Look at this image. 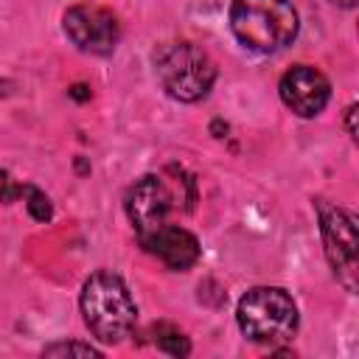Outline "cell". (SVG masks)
<instances>
[{
  "label": "cell",
  "instance_id": "15",
  "mask_svg": "<svg viewBox=\"0 0 359 359\" xmlns=\"http://www.w3.org/2000/svg\"><path fill=\"white\" fill-rule=\"evenodd\" d=\"M70 95L79 98V101H84V98H90V90L84 84H76V87H70Z\"/></svg>",
  "mask_w": 359,
  "mask_h": 359
},
{
  "label": "cell",
  "instance_id": "16",
  "mask_svg": "<svg viewBox=\"0 0 359 359\" xmlns=\"http://www.w3.org/2000/svg\"><path fill=\"white\" fill-rule=\"evenodd\" d=\"M331 3H339V6H345V8H351L356 0H331Z\"/></svg>",
  "mask_w": 359,
  "mask_h": 359
},
{
  "label": "cell",
  "instance_id": "7",
  "mask_svg": "<svg viewBox=\"0 0 359 359\" xmlns=\"http://www.w3.org/2000/svg\"><path fill=\"white\" fill-rule=\"evenodd\" d=\"M123 208H126V216H129L135 233L143 236V233L165 224L168 213L177 208V202H174V191L165 185V180L160 174H146L126 191Z\"/></svg>",
  "mask_w": 359,
  "mask_h": 359
},
{
  "label": "cell",
  "instance_id": "1",
  "mask_svg": "<svg viewBox=\"0 0 359 359\" xmlns=\"http://www.w3.org/2000/svg\"><path fill=\"white\" fill-rule=\"evenodd\" d=\"M79 306L84 325L93 331V337L109 345L129 337L137 323V306L126 283L107 269H98L84 280Z\"/></svg>",
  "mask_w": 359,
  "mask_h": 359
},
{
  "label": "cell",
  "instance_id": "6",
  "mask_svg": "<svg viewBox=\"0 0 359 359\" xmlns=\"http://www.w3.org/2000/svg\"><path fill=\"white\" fill-rule=\"evenodd\" d=\"M62 25H65L67 39L79 50L95 53V56L112 53L118 45V36H121L118 17L101 6H73L65 11Z\"/></svg>",
  "mask_w": 359,
  "mask_h": 359
},
{
  "label": "cell",
  "instance_id": "10",
  "mask_svg": "<svg viewBox=\"0 0 359 359\" xmlns=\"http://www.w3.org/2000/svg\"><path fill=\"white\" fill-rule=\"evenodd\" d=\"M154 342H157V348H160L163 353H168V356H188V353H191L188 337H185L180 328L168 325V323L154 325Z\"/></svg>",
  "mask_w": 359,
  "mask_h": 359
},
{
  "label": "cell",
  "instance_id": "9",
  "mask_svg": "<svg viewBox=\"0 0 359 359\" xmlns=\"http://www.w3.org/2000/svg\"><path fill=\"white\" fill-rule=\"evenodd\" d=\"M137 241H140V247L149 255L160 258L168 269H177V272L191 269L199 261V252H202L196 236L188 233L180 224H171V222H165V224H160V227L137 236Z\"/></svg>",
  "mask_w": 359,
  "mask_h": 359
},
{
  "label": "cell",
  "instance_id": "4",
  "mask_svg": "<svg viewBox=\"0 0 359 359\" xmlns=\"http://www.w3.org/2000/svg\"><path fill=\"white\" fill-rule=\"evenodd\" d=\"M236 320L241 334L258 345H280L289 342L297 331V306L289 292L278 286H255L250 289L236 309Z\"/></svg>",
  "mask_w": 359,
  "mask_h": 359
},
{
  "label": "cell",
  "instance_id": "2",
  "mask_svg": "<svg viewBox=\"0 0 359 359\" xmlns=\"http://www.w3.org/2000/svg\"><path fill=\"white\" fill-rule=\"evenodd\" d=\"M300 17L289 0H233L230 31L255 53H275L292 45L297 36Z\"/></svg>",
  "mask_w": 359,
  "mask_h": 359
},
{
  "label": "cell",
  "instance_id": "12",
  "mask_svg": "<svg viewBox=\"0 0 359 359\" xmlns=\"http://www.w3.org/2000/svg\"><path fill=\"white\" fill-rule=\"evenodd\" d=\"M42 353L45 356H101V351L93 348L90 342H53V345H45Z\"/></svg>",
  "mask_w": 359,
  "mask_h": 359
},
{
  "label": "cell",
  "instance_id": "13",
  "mask_svg": "<svg viewBox=\"0 0 359 359\" xmlns=\"http://www.w3.org/2000/svg\"><path fill=\"white\" fill-rule=\"evenodd\" d=\"M22 191H25V185L11 180V174L0 168V202H6V205L17 202V199H22Z\"/></svg>",
  "mask_w": 359,
  "mask_h": 359
},
{
  "label": "cell",
  "instance_id": "11",
  "mask_svg": "<svg viewBox=\"0 0 359 359\" xmlns=\"http://www.w3.org/2000/svg\"><path fill=\"white\" fill-rule=\"evenodd\" d=\"M22 199H25V208L31 213V219L36 222H48L53 216V208H50V199L36 188V185H25L22 191Z\"/></svg>",
  "mask_w": 359,
  "mask_h": 359
},
{
  "label": "cell",
  "instance_id": "17",
  "mask_svg": "<svg viewBox=\"0 0 359 359\" xmlns=\"http://www.w3.org/2000/svg\"><path fill=\"white\" fill-rule=\"evenodd\" d=\"M0 95H6V81H0Z\"/></svg>",
  "mask_w": 359,
  "mask_h": 359
},
{
  "label": "cell",
  "instance_id": "3",
  "mask_svg": "<svg viewBox=\"0 0 359 359\" xmlns=\"http://www.w3.org/2000/svg\"><path fill=\"white\" fill-rule=\"evenodd\" d=\"M151 62L160 87L182 104L202 101L216 81L213 59L194 42H165L154 50Z\"/></svg>",
  "mask_w": 359,
  "mask_h": 359
},
{
  "label": "cell",
  "instance_id": "8",
  "mask_svg": "<svg viewBox=\"0 0 359 359\" xmlns=\"http://www.w3.org/2000/svg\"><path fill=\"white\" fill-rule=\"evenodd\" d=\"M280 101L300 118H314L325 109L328 98H331V84L328 79L311 67V65H294L292 70H286L280 76L278 84Z\"/></svg>",
  "mask_w": 359,
  "mask_h": 359
},
{
  "label": "cell",
  "instance_id": "14",
  "mask_svg": "<svg viewBox=\"0 0 359 359\" xmlns=\"http://www.w3.org/2000/svg\"><path fill=\"white\" fill-rule=\"evenodd\" d=\"M353 115H356V104H351V107L345 109V123H348V135H351V137H356V126H353Z\"/></svg>",
  "mask_w": 359,
  "mask_h": 359
},
{
  "label": "cell",
  "instance_id": "5",
  "mask_svg": "<svg viewBox=\"0 0 359 359\" xmlns=\"http://www.w3.org/2000/svg\"><path fill=\"white\" fill-rule=\"evenodd\" d=\"M320 210V236L325 247V258L334 269V278L348 289L356 292L359 280V238H356V219L328 202H317Z\"/></svg>",
  "mask_w": 359,
  "mask_h": 359
}]
</instances>
